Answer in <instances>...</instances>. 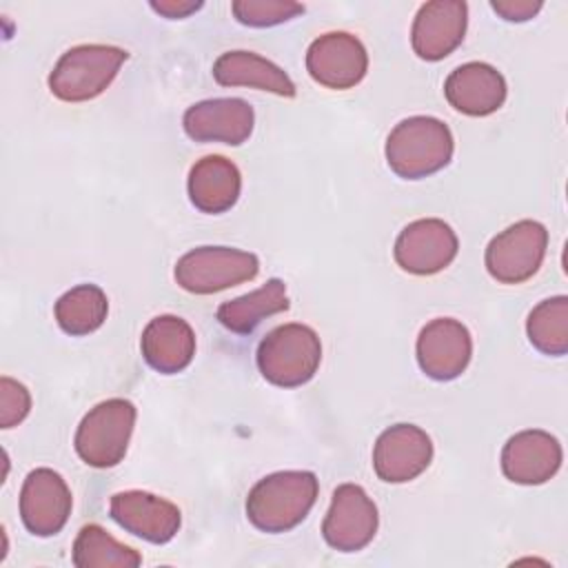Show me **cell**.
I'll use <instances>...</instances> for the list:
<instances>
[{"mask_svg":"<svg viewBox=\"0 0 568 568\" xmlns=\"http://www.w3.org/2000/svg\"><path fill=\"white\" fill-rule=\"evenodd\" d=\"M320 481L311 470H277L262 477L246 497V517L262 532H288L317 501Z\"/></svg>","mask_w":568,"mask_h":568,"instance_id":"cell-1","label":"cell"},{"mask_svg":"<svg viewBox=\"0 0 568 568\" xmlns=\"http://www.w3.org/2000/svg\"><path fill=\"white\" fill-rule=\"evenodd\" d=\"M455 140L439 118L410 115L393 126L386 138V162L404 180L428 178L448 166Z\"/></svg>","mask_w":568,"mask_h":568,"instance_id":"cell-2","label":"cell"},{"mask_svg":"<svg viewBox=\"0 0 568 568\" xmlns=\"http://www.w3.org/2000/svg\"><path fill=\"white\" fill-rule=\"evenodd\" d=\"M255 362L262 377L273 386L297 388L311 382L320 368V335L311 326L297 322L275 326L260 342Z\"/></svg>","mask_w":568,"mask_h":568,"instance_id":"cell-3","label":"cell"},{"mask_svg":"<svg viewBox=\"0 0 568 568\" xmlns=\"http://www.w3.org/2000/svg\"><path fill=\"white\" fill-rule=\"evenodd\" d=\"M129 53L113 44H78L60 55L49 89L62 102H87L106 91Z\"/></svg>","mask_w":568,"mask_h":568,"instance_id":"cell-4","label":"cell"},{"mask_svg":"<svg viewBox=\"0 0 568 568\" xmlns=\"http://www.w3.org/2000/svg\"><path fill=\"white\" fill-rule=\"evenodd\" d=\"M138 410L124 397L95 404L78 424L73 446L78 457L93 468L118 466L129 448Z\"/></svg>","mask_w":568,"mask_h":568,"instance_id":"cell-5","label":"cell"},{"mask_svg":"<svg viewBox=\"0 0 568 568\" xmlns=\"http://www.w3.org/2000/svg\"><path fill=\"white\" fill-rule=\"evenodd\" d=\"M260 273L255 253L233 246H197L175 262V282L193 295H213L251 282Z\"/></svg>","mask_w":568,"mask_h":568,"instance_id":"cell-6","label":"cell"},{"mask_svg":"<svg viewBox=\"0 0 568 568\" xmlns=\"http://www.w3.org/2000/svg\"><path fill=\"white\" fill-rule=\"evenodd\" d=\"M546 248V226L537 220H519L488 242L484 264L499 284H521L539 271Z\"/></svg>","mask_w":568,"mask_h":568,"instance_id":"cell-7","label":"cell"},{"mask_svg":"<svg viewBox=\"0 0 568 568\" xmlns=\"http://www.w3.org/2000/svg\"><path fill=\"white\" fill-rule=\"evenodd\" d=\"M379 526L375 501L359 484H339L322 521L324 541L339 552L366 548Z\"/></svg>","mask_w":568,"mask_h":568,"instance_id":"cell-8","label":"cell"},{"mask_svg":"<svg viewBox=\"0 0 568 568\" xmlns=\"http://www.w3.org/2000/svg\"><path fill=\"white\" fill-rule=\"evenodd\" d=\"M459 240L439 217H422L406 224L393 246L395 262L410 275H435L457 257Z\"/></svg>","mask_w":568,"mask_h":568,"instance_id":"cell-9","label":"cell"},{"mask_svg":"<svg viewBox=\"0 0 568 568\" xmlns=\"http://www.w3.org/2000/svg\"><path fill=\"white\" fill-rule=\"evenodd\" d=\"M306 71L326 89H353L368 71L366 47L353 33L328 31L311 42L306 51Z\"/></svg>","mask_w":568,"mask_h":568,"instance_id":"cell-10","label":"cell"},{"mask_svg":"<svg viewBox=\"0 0 568 568\" xmlns=\"http://www.w3.org/2000/svg\"><path fill=\"white\" fill-rule=\"evenodd\" d=\"M71 490L53 468H36L24 477L20 490V519L31 535H58L71 515Z\"/></svg>","mask_w":568,"mask_h":568,"instance_id":"cell-11","label":"cell"},{"mask_svg":"<svg viewBox=\"0 0 568 568\" xmlns=\"http://www.w3.org/2000/svg\"><path fill=\"white\" fill-rule=\"evenodd\" d=\"M433 462V442L415 424H395L382 430L373 446L375 475L386 484H406Z\"/></svg>","mask_w":568,"mask_h":568,"instance_id":"cell-12","label":"cell"},{"mask_svg":"<svg viewBox=\"0 0 568 568\" xmlns=\"http://www.w3.org/2000/svg\"><path fill=\"white\" fill-rule=\"evenodd\" d=\"M109 515L120 528L149 544H169L182 526L180 508L146 490H122L111 495Z\"/></svg>","mask_w":568,"mask_h":568,"instance_id":"cell-13","label":"cell"},{"mask_svg":"<svg viewBox=\"0 0 568 568\" xmlns=\"http://www.w3.org/2000/svg\"><path fill=\"white\" fill-rule=\"evenodd\" d=\"M417 364L437 382L459 377L473 357L470 331L453 317L430 320L417 337Z\"/></svg>","mask_w":568,"mask_h":568,"instance_id":"cell-14","label":"cell"},{"mask_svg":"<svg viewBox=\"0 0 568 568\" xmlns=\"http://www.w3.org/2000/svg\"><path fill=\"white\" fill-rule=\"evenodd\" d=\"M184 133L195 142L244 144L255 126L253 106L242 98H211L191 104L182 118Z\"/></svg>","mask_w":568,"mask_h":568,"instance_id":"cell-15","label":"cell"},{"mask_svg":"<svg viewBox=\"0 0 568 568\" xmlns=\"http://www.w3.org/2000/svg\"><path fill=\"white\" fill-rule=\"evenodd\" d=\"M468 27V4L462 0L424 2L410 27L413 51L426 60L437 62L450 55L464 40Z\"/></svg>","mask_w":568,"mask_h":568,"instance_id":"cell-16","label":"cell"},{"mask_svg":"<svg viewBox=\"0 0 568 568\" xmlns=\"http://www.w3.org/2000/svg\"><path fill=\"white\" fill-rule=\"evenodd\" d=\"M564 459L555 435L528 428L515 433L501 448V470L506 479L521 486L546 484L559 470Z\"/></svg>","mask_w":568,"mask_h":568,"instance_id":"cell-17","label":"cell"},{"mask_svg":"<svg viewBox=\"0 0 568 568\" xmlns=\"http://www.w3.org/2000/svg\"><path fill=\"white\" fill-rule=\"evenodd\" d=\"M504 75L486 62H466L453 69L444 82L448 104L470 118H484L499 111L506 102Z\"/></svg>","mask_w":568,"mask_h":568,"instance_id":"cell-18","label":"cell"},{"mask_svg":"<svg viewBox=\"0 0 568 568\" xmlns=\"http://www.w3.org/2000/svg\"><path fill=\"white\" fill-rule=\"evenodd\" d=\"M140 351L153 371L175 375L193 362L195 333L191 324L178 315H158L144 326Z\"/></svg>","mask_w":568,"mask_h":568,"instance_id":"cell-19","label":"cell"},{"mask_svg":"<svg viewBox=\"0 0 568 568\" xmlns=\"http://www.w3.org/2000/svg\"><path fill=\"white\" fill-rule=\"evenodd\" d=\"M189 200L209 215L226 213L235 206L242 191V173L224 155H204L189 171Z\"/></svg>","mask_w":568,"mask_h":568,"instance_id":"cell-20","label":"cell"},{"mask_svg":"<svg viewBox=\"0 0 568 568\" xmlns=\"http://www.w3.org/2000/svg\"><path fill=\"white\" fill-rule=\"evenodd\" d=\"M213 78L222 87H248L295 98L297 89L288 73L253 51H226L213 62Z\"/></svg>","mask_w":568,"mask_h":568,"instance_id":"cell-21","label":"cell"},{"mask_svg":"<svg viewBox=\"0 0 568 568\" xmlns=\"http://www.w3.org/2000/svg\"><path fill=\"white\" fill-rule=\"evenodd\" d=\"M288 306L291 302L286 295L284 280L271 277L260 288L220 304L217 322L231 333L248 335L262 324V320L288 311Z\"/></svg>","mask_w":568,"mask_h":568,"instance_id":"cell-22","label":"cell"},{"mask_svg":"<svg viewBox=\"0 0 568 568\" xmlns=\"http://www.w3.org/2000/svg\"><path fill=\"white\" fill-rule=\"evenodd\" d=\"M109 313L106 293L98 284H78L62 293L53 306L58 326L67 335H89L98 331Z\"/></svg>","mask_w":568,"mask_h":568,"instance_id":"cell-23","label":"cell"},{"mask_svg":"<svg viewBox=\"0 0 568 568\" xmlns=\"http://www.w3.org/2000/svg\"><path fill=\"white\" fill-rule=\"evenodd\" d=\"M71 561L75 568H138L142 555L120 544L100 524H87L73 541Z\"/></svg>","mask_w":568,"mask_h":568,"instance_id":"cell-24","label":"cell"},{"mask_svg":"<svg viewBox=\"0 0 568 568\" xmlns=\"http://www.w3.org/2000/svg\"><path fill=\"white\" fill-rule=\"evenodd\" d=\"M528 342L544 355L561 357L568 353V297L541 300L526 320Z\"/></svg>","mask_w":568,"mask_h":568,"instance_id":"cell-25","label":"cell"},{"mask_svg":"<svg viewBox=\"0 0 568 568\" xmlns=\"http://www.w3.org/2000/svg\"><path fill=\"white\" fill-rule=\"evenodd\" d=\"M231 11L240 24L264 29L288 22L304 13V4L293 0H235Z\"/></svg>","mask_w":568,"mask_h":568,"instance_id":"cell-26","label":"cell"},{"mask_svg":"<svg viewBox=\"0 0 568 568\" xmlns=\"http://www.w3.org/2000/svg\"><path fill=\"white\" fill-rule=\"evenodd\" d=\"M31 410V395L24 384L18 379L2 375L0 377V426L13 428L18 426Z\"/></svg>","mask_w":568,"mask_h":568,"instance_id":"cell-27","label":"cell"},{"mask_svg":"<svg viewBox=\"0 0 568 568\" xmlns=\"http://www.w3.org/2000/svg\"><path fill=\"white\" fill-rule=\"evenodd\" d=\"M493 11L508 22H526L541 11L539 0H493Z\"/></svg>","mask_w":568,"mask_h":568,"instance_id":"cell-28","label":"cell"},{"mask_svg":"<svg viewBox=\"0 0 568 568\" xmlns=\"http://www.w3.org/2000/svg\"><path fill=\"white\" fill-rule=\"evenodd\" d=\"M204 7V2H195V0H153L151 9L169 20H182L195 11H200Z\"/></svg>","mask_w":568,"mask_h":568,"instance_id":"cell-29","label":"cell"}]
</instances>
